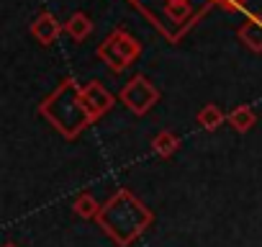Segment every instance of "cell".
I'll return each mask as SVG.
<instances>
[{"label":"cell","instance_id":"6da1fadb","mask_svg":"<svg viewBox=\"0 0 262 247\" xmlns=\"http://www.w3.org/2000/svg\"><path fill=\"white\" fill-rule=\"evenodd\" d=\"M39 113L67 139H75L85 127L95 121V116L82 100V88L75 83V77H64L54 88V93L39 106Z\"/></svg>","mask_w":262,"mask_h":247},{"label":"cell","instance_id":"7a4b0ae2","mask_svg":"<svg viewBox=\"0 0 262 247\" xmlns=\"http://www.w3.org/2000/svg\"><path fill=\"white\" fill-rule=\"evenodd\" d=\"M98 221L118 244H131L149 227L152 214H149V209L142 201H137L128 191H118L100 209Z\"/></svg>","mask_w":262,"mask_h":247},{"label":"cell","instance_id":"3957f363","mask_svg":"<svg viewBox=\"0 0 262 247\" xmlns=\"http://www.w3.org/2000/svg\"><path fill=\"white\" fill-rule=\"evenodd\" d=\"M95 54L103 59V65H108L111 72H123L131 62L142 54V44L131 36L128 31L116 29V31L108 34V39L98 47Z\"/></svg>","mask_w":262,"mask_h":247},{"label":"cell","instance_id":"277c9868","mask_svg":"<svg viewBox=\"0 0 262 247\" xmlns=\"http://www.w3.org/2000/svg\"><path fill=\"white\" fill-rule=\"evenodd\" d=\"M121 100H123V106H128L131 113L144 116V113L160 100V90H157L144 75H137V77H131V80L123 85Z\"/></svg>","mask_w":262,"mask_h":247},{"label":"cell","instance_id":"5b68a950","mask_svg":"<svg viewBox=\"0 0 262 247\" xmlns=\"http://www.w3.org/2000/svg\"><path fill=\"white\" fill-rule=\"evenodd\" d=\"M82 100H85L88 111H90L95 118L103 116L105 111H111V106H113L111 90L103 88V83H98V80H90L88 85H82Z\"/></svg>","mask_w":262,"mask_h":247},{"label":"cell","instance_id":"8992f818","mask_svg":"<svg viewBox=\"0 0 262 247\" xmlns=\"http://www.w3.org/2000/svg\"><path fill=\"white\" fill-rule=\"evenodd\" d=\"M62 31V24L52 16V13H41L34 24H31V36L41 44V47H49Z\"/></svg>","mask_w":262,"mask_h":247},{"label":"cell","instance_id":"52a82bcc","mask_svg":"<svg viewBox=\"0 0 262 247\" xmlns=\"http://www.w3.org/2000/svg\"><path fill=\"white\" fill-rule=\"evenodd\" d=\"M64 31H67L75 42H85V39L93 34V21H90V16H88V13L77 11V13H72V16L67 18Z\"/></svg>","mask_w":262,"mask_h":247},{"label":"cell","instance_id":"ba28073f","mask_svg":"<svg viewBox=\"0 0 262 247\" xmlns=\"http://www.w3.org/2000/svg\"><path fill=\"white\" fill-rule=\"evenodd\" d=\"M236 36H239V42L249 49V52H262V24L259 21H247V24H242L239 26V31H236Z\"/></svg>","mask_w":262,"mask_h":247},{"label":"cell","instance_id":"9c48e42d","mask_svg":"<svg viewBox=\"0 0 262 247\" xmlns=\"http://www.w3.org/2000/svg\"><path fill=\"white\" fill-rule=\"evenodd\" d=\"M224 111L216 106V103H206L201 111H198V116H195V121H198V127L201 129H206V132H216L221 123H224Z\"/></svg>","mask_w":262,"mask_h":247},{"label":"cell","instance_id":"30bf717a","mask_svg":"<svg viewBox=\"0 0 262 247\" xmlns=\"http://www.w3.org/2000/svg\"><path fill=\"white\" fill-rule=\"evenodd\" d=\"M178 147H180V139H178V134L175 132H160V134H155V139H152V150H155V155L157 157H172L175 152H178Z\"/></svg>","mask_w":262,"mask_h":247},{"label":"cell","instance_id":"8fae6325","mask_svg":"<svg viewBox=\"0 0 262 247\" xmlns=\"http://www.w3.org/2000/svg\"><path fill=\"white\" fill-rule=\"evenodd\" d=\"M229 123H231L239 134H247L254 123H257V113H254L249 106H236V108L229 113Z\"/></svg>","mask_w":262,"mask_h":247},{"label":"cell","instance_id":"7c38bea8","mask_svg":"<svg viewBox=\"0 0 262 247\" xmlns=\"http://www.w3.org/2000/svg\"><path fill=\"white\" fill-rule=\"evenodd\" d=\"M75 214L77 216H82V219H98V214H100V203L95 201V196L93 193H82V196H77L75 198Z\"/></svg>","mask_w":262,"mask_h":247},{"label":"cell","instance_id":"4fadbf2b","mask_svg":"<svg viewBox=\"0 0 262 247\" xmlns=\"http://www.w3.org/2000/svg\"><path fill=\"white\" fill-rule=\"evenodd\" d=\"M165 13H167V18L172 24H183V21L190 18L193 8H190V3H185V0H175V3H167L165 6Z\"/></svg>","mask_w":262,"mask_h":247},{"label":"cell","instance_id":"5bb4252c","mask_svg":"<svg viewBox=\"0 0 262 247\" xmlns=\"http://www.w3.org/2000/svg\"><path fill=\"white\" fill-rule=\"evenodd\" d=\"M213 3H216L221 11L234 13V11H239V8H242V3H247V0H213Z\"/></svg>","mask_w":262,"mask_h":247},{"label":"cell","instance_id":"9a60e30c","mask_svg":"<svg viewBox=\"0 0 262 247\" xmlns=\"http://www.w3.org/2000/svg\"><path fill=\"white\" fill-rule=\"evenodd\" d=\"M3 247H16V244H13V242H6V244H3Z\"/></svg>","mask_w":262,"mask_h":247},{"label":"cell","instance_id":"2e32d148","mask_svg":"<svg viewBox=\"0 0 262 247\" xmlns=\"http://www.w3.org/2000/svg\"><path fill=\"white\" fill-rule=\"evenodd\" d=\"M167 3H175V0H167ZM185 3H190V0H185Z\"/></svg>","mask_w":262,"mask_h":247}]
</instances>
